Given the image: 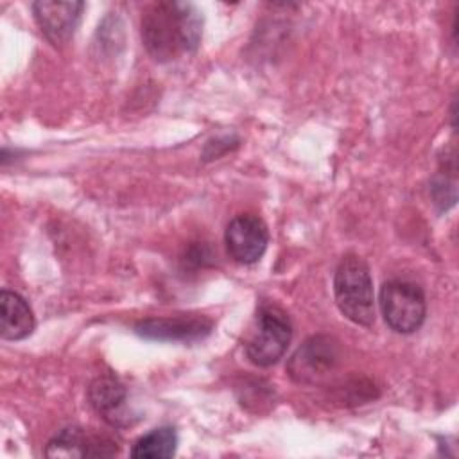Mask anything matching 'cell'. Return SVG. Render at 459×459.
<instances>
[{
  "instance_id": "cell-1",
  "label": "cell",
  "mask_w": 459,
  "mask_h": 459,
  "mask_svg": "<svg viewBox=\"0 0 459 459\" xmlns=\"http://www.w3.org/2000/svg\"><path fill=\"white\" fill-rule=\"evenodd\" d=\"M203 16L186 2H156L142 16V39L152 59L165 63L197 48Z\"/></svg>"
},
{
  "instance_id": "cell-2",
  "label": "cell",
  "mask_w": 459,
  "mask_h": 459,
  "mask_svg": "<svg viewBox=\"0 0 459 459\" xmlns=\"http://www.w3.org/2000/svg\"><path fill=\"white\" fill-rule=\"evenodd\" d=\"M335 303L344 317L360 326L375 321L373 281L368 264L357 255H346L333 276Z\"/></svg>"
},
{
  "instance_id": "cell-3",
  "label": "cell",
  "mask_w": 459,
  "mask_h": 459,
  "mask_svg": "<svg viewBox=\"0 0 459 459\" xmlns=\"http://www.w3.org/2000/svg\"><path fill=\"white\" fill-rule=\"evenodd\" d=\"M292 337L289 316L276 305H262L256 312L255 328L246 341V355L258 368L276 364Z\"/></svg>"
},
{
  "instance_id": "cell-4",
  "label": "cell",
  "mask_w": 459,
  "mask_h": 459,
  "mask_svg": "<svg viewBox=\"0 0 459 459\" xmlns=\"http://www.w3.org/2000/svg\"><path fill=\"white\" fill-rule=\"evenodd\" d=\"M380 310L384 321L398 333L416 332L427 314L425 294L409 280H389L380 289Z\"/></svg>"
},
{
  "instance_id": "cell-5",
  "label": "cell",
  "mask_w": 459,
  "mask_h": 459,
  "mask_svg": "<svg viewBox=\"0 0 459 459\" xmlns=\"http://www.w3.org/2000/svg\"><path fill=\"white\" fill-rule=\"evenodd\" d=\"M341 360L339 342L330 335L308 337L289 359L287 373L298 384H319L326 380Z\"/></svg>"
},
{
  "instance_id": "cell-6",
  "label": "cell",
  "mask_w": 459,
  "mask_h": 459,
  "mask_svg": "<svg viewBox=\"0 0 459 459\" xmlns=\"http://www.w3.org/2000/svg\"><path fill=\"white\" fill-rule=\"evenodd\" d=\"M269 242L267 226L262 219L251 213L237 215L230 221L224 231V244L228 255L244 265L255 264L265 253Z\"/></svg>"
},
{
  "instance_id": "cell-7",
  "label": "cell",
  "mask_w": 459,
  "mask_h": 459,
  "mask_svg": "<svg viewBox=\"0 0 459 459\" xmlns=\"http://www.w3.org/2000/svg\"><path fill=\"white\" fill-rule=\"evenodd\" d=\"M213 328V321L201 314H179L169 317H151L136 323L134 332L151 341L194 342L204 339Z\"/></svg>"
},
{
  "instance_id": "cell-8",
  "label": "cell",
  "mask_w": 459,
  "mask_h": 459,
  "mask_svg": "<svg viewBox=\"0 0 459 459\" xmlns=\"http://www.w3.org/2000/svg\"><path fill=\"white\" fill-rule=\"evenodd\" d=\"M118 446L108 436H100L81 427L61 429L47 445L48 457H106L117 454Z\"/></svg>"
},
{
  "instance_id": "cell-9",
  "label": "cell",
  "mask_w": 459,
  "mask_h": 459,
  "mask_svg": "<svg viewBox=\"0 0 459 459\" xmlns=\"http://www.w3.org/2000/svg\"><path fill=\"white\" fill-rule=\"evenodd\" d=\"M82 9L84 2L39 0L32 4V13L41 32L54 45L66 43L72 38L79 25Z\"/></svg>"
},
{
  "instance_id": "cell-10",
  "label": "cell",
  "mask_w": 459,
  "mask_h": 459,
  "mask_svg": "<svg viewBox=\"0 0 459 459\" xmlns=\"http://www.w3.org/2000/svg\"><path fill=\"white\" fill-rule=\"evenodd\" d=\"M88 400L91 407L113 427H120L129 423L127 418V393L126 387L113 377L104 375L91 382L88 389Z\"/></svg>"
},
{
  "instance_id": "cell-11",
  "label": "cell",
  "mask_w": 459,
  "mask_h": 459,
  "mask_svg": "<svg viewBox=\"0 0 459 459\" xmlns=\"http://www.w3.org/2000/svg\"><path fill=\"white\" fill-rule=\"evenodd\" d=\"M34 314L29 303L13 290L0 292V335L5 341H20L32 333Z\"/></svg>"
},
{
  "instance_id": "cell-12",
  "label": "cell",
  "mask_w": 459,
  "mask_h": 459,
  "mask_svg": "<svg viewBox=\"0 0 459 459\" xmlns=\"http://www.w3.org/2000/svg\"><path fill=\"white\" fill-rule=\"evenodd\" d=\"M178 434L174 427H158L143 434L131 448V457L136 459H165L176 454Z\"/></svg>"
}]
</instances>
